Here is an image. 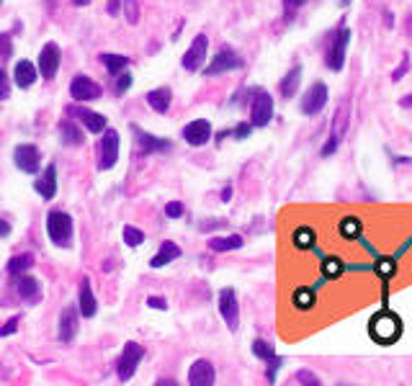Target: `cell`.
I'll return each instance as SVG.
<instances>
[{"mask_svg":"<svg viewBox=\"0 0 412 386\" xmlns=\"http://www.w3.org/2000/svg\"><path fill=\"white\" fill-rule=\"evenodd\" d=\"M369 332L376 343L389 345L399 337V332H402V322H399V317H397L395 311H379L376 317L371 319Z\"/></svg>","mask_w":412,"mask_h":386,"instance_id":"6da1fadb","label":"cell"},{"mask_svg":"<svg viewBox=\"0 0 412 386\" xmlns=\"http://www.w3.org/2000/svg\"><path fill=\"white\" fill-rule=\"evenodd\" d=\"M47 235L57 247H68L73 240V217L65 211H49L47 214Z\"/></svg>","mask_w":412,"mask_h":386,"instance_id":"7a4b0ae2","label":"cell"},{"mask_svg":"<svg viewBox=\"0 0 412 386\" xmlns=\"http://www.w3.org/2000/svg\"><path fill=\"white\" fill-rule=\"evenodd\" d=\"M348 44H351V29L340 26L335 31V36L330 39L328 52H325V65H328V70H333V72H340V70H343Z\"/></svg>","mask_w":412,"mask_h":386,"instance_id":"3957f363","label":"cell"},{"mask_svg":"<svg viewBox=\"0 0 412 386\" xmlns=\"http://www.w3.org/2000/svg\"><path fill=\"white\" fill-rule=\"evenodd\" d=\"M348 129H351V101L345 98V101L340 103V109H337L335 118H333V134L328 137V142L322 147V157H330V155L337 150V144L343 142V137Z\"/></svg>","mask_w":412,"mask_h":386,"instance_id":"277c9868","label":"cell"},{"mask_svg":"<svg viewBox=\"0 0 412 386\" xmlns=\"http://www.w3.org/2000/svg\"><path fill=\"white\" fill-rule=\"evenodd\" d=\"M273 118V98L266 91H252L250 101V124L252 126H268Z\"/></svg>","mask_w":412,"mask_h":386,"instance_id":"5b68a950","label":"cell"},{"mask_svg":"<svg viewBox=\"0 0 412 386\" xmlns=\"http://www.w3.org/2000/svg\"><path fill=\"white\" fill-rule=\"evenodd\" d=\"M142 355H144V348L139 343L132 340V343L124 345V350H121V355H119V366H116L119 378H121V381H129V378L135 376L137 366L142 363Z\"/></svg>","mask_w":412,"mask_h":386,"instance_id":"8992f818","label":"cell"},{"mask_svg":"<svg viewBox=\"0 0 412 386\" xmlns=\"http://www.w3.org/2000/svg\"><path fill=\"white\" fill-rule=\"evenodd\" d=\"M217 304H219V314L224 319V325L235 332V330L240 327V304H237L235 291H232V288H222Z\"/></svg>","mask_w":412,"mask_h":386,"instance_id":"52a82bcc","label":"cell"},{"mask_svg":"<svg viewBox=\"0 0 412 386\" xmlns=\"http://www.w3.org/2000/svg\"><path fill=\"white\" fill-rule=\"evenodd\" d=\"M13 162L18 165L21 173H29V176H34L39 173V162H42V152L36 144H18L16 150H13Z\"/></svg>","mask_w":412,"mask_h":386,"instance_id":"ba28073f","label":"cell"},{"mask_svg":"<svg viewBox=\"0 0 412 386\" xmlns=\"http://www.w3.org/2000/svg\"><path fill=\"white\" fill-rule=\"evenodd\" d=\"M328 106V85L325 83H314L310 88V91L304 93V98H302V114L304 116H317L322 109Z\"/></svg>","mask_w":412,"mask_h":386,"instance_id":"9c48e42d","label":"cell"},{"mask_svg":"<svg viewBox=\"0 0 412 386\" xmlns=\"http://www.w3.org/2000/svg\"><path fill=\"white\" fill-rule=\"evenodd\" d=\"M59 59H62V52H59V47L54 42L44 44L42 54H39V65H36V70H39V75L44 77V80H54L59 72Z\"/></svg>","mask_w":412,"mask_h":386,"instance_id":"30bf717a","label":"cell"},{"mask_svg":"<svg viewBox=\"0 0 412 386\" xmlns=\"http://www.w3.org/2000/svg\"><path fill=\"white\" fill-rule=\"evenodd\" d=\"M206 52H209V39H206V34L194 36V42H191L188 52L183 54V68L188 70V72H196L199 68H204Z\"/></svg>","mask_w":412,"mask_h":386,"instance_id":"8fae6325","label":"cell"},{"mask_svg":"<svg viewBox=\"0 0 412 386\" xmlns=\"http://www.w3.org/2000/svg\"><path fill=\"white\" fill-rule=\"evenodd\" d=\"M119 160V132L116 129H103V142H101V162L98 168L101 170H111L116 165Z\"/></svg>","mask_w":412,"mask_h":386,"instance_id":"7c38bea8","label":"cell"},{"mask_svg":"<svg viewBox=\"0 0 412 386\" xmlns=\"http://www.w3.org/2000/svg\"><path fill=\"white\" fill-rule=\"evenodd\" d=\"M70 95L75 101H93V98H101V85L88 75H75L70 83Z\"/></svg>","mask_w":412,"mask_h":386,"instance_id":"4fadbf2b","label":"cell"},{"mask_svg":"<svg viewBox=\"0 0 412 386\" xmlns=\"http://www.w3.org/2000/svg\"><path fill=\"white\" fill-rule=\"evenodd\" d=\"M68 114L73 118H77L80 124H83V129H88V132H93V134H101L103 129H106V116H101V114H96V111L91 109H80V106H70Z\"/></svg>","mask_w":412,"mask_h":386,"instance_id":"5bb4252c","label":"cell"},{"mask_svg":"<svg viewBox=\"0 0 412 386\" xmlns=\"http://www.w3.org/2000/svg\"><path fill=\"white\" fill-rule=\"evenodd\" d=\"M243 68V57L235 49H222L217 57L211 59V65L206 68V75H222L229 70H240Z\"/></svg>","mask_w":412,"mask_h":386,"instance_id":"9a60e30c","label":"cell"},{"mask_svg":"<svg viewBox=\"0 0 412 386\" xmlns=\"http://www.w3.org/2000/svg\"><path fill=\"white\" fill-rule=\"evenodd\" d=\"M129 129H132V134H135V139H137V150L142 152V155H150V152H165V150H170V142H168V139H160V137L147 134V132H144V129H139L137 124H132Z\"/></svg>","mask_w":412,"mask_h":386,"instance_id":"2e32d148","label":"cell"},{"mask_svg":"<svg viewBox=\"0 0 412 386\" xmlns=\"http://www.w3.org/2000/svg\"><path fill=\"white\" fill-rule=\"evenodd\" d=\"M183 139L191 144V147H204V144L211 139V124L206 118H196L191 124H185Z\"/></svg>","mask_w":412,"mask_h":386,"instance_id":"e0dca14e","label":"cell"},{"mask_svg":"<svg viewBox=\"0 0 412 386\" xmlns=\"http://www.w3.org/2000/svg\"><path fill=\"white\" fill-rule=\"evenodd\" d=\"M16 291H18V296L24 299L26 304H39L42 302V286H39V281H36L34 276H16Z\"/></svg>","mask_w":412,"mask_h":386,"instance_id":"ac0fdd59","label":"cell"},{"mask_svg":"<svg viewBox=\"0 0 412 386\" xmlns=\"http://www.w3.org/2000/svg\"><path fill=\"white\" fill-rule=\"evenodd\" d=\"M214 381H217V373L209 361H196L188 369V384L191 386H211Z\"/></svg>","mask_w":412,"mask_h":386,"instance_id":"d6986e66","label":"cell"},{"mask_svg":"<svg viewBox=\"0 0 412 386\" xmlns=\"http://www.w3.org/2000/svg\"><path fill=\"white\" fill-rule=\"evenodd\" d=\"M36 191L42 196L44 201H52L54 193H57V168L54 165H47L42 170V176L36 178Z\"/></svg>","mask_w":412,"mask_h":386,"instance_id":"ffe728a7","label":"cell"},{"mask_svg":"<svg viewBox=\"0 0 412 386\" xmlns=\"http://www.w3.org/2000/svg\"><path fill=\"white\" fill-rule=\"evenodd\" d=\"M36 77H39V70L34 68V62H29V59L16 62V68H13V80H16L18 88H31V85L36 83Z\"/></svg>","mask_w":412,"mask_h":386,"instance_id":"44dd1931","label":"cell"},{"mask_svg":"<svg viewBox=\"0 0 412 386\" xmlns=\"http://www.w3.org/2000/svg\"><path fill=\"white\" fill-rule=\"evenodd\" d=\"M77 335V314L73 307H68V309L59 314V340L62 343H73Z\"/></svg>","mask_w":412,"mask_h":386,"instance_id":"7402d4cb","label":"cell"},{"mask_svg":"<svg viewBox=\"0 0 412 386\" xmlns=\"http://www.w3.org/2000/svg\"><path fill=\"white\" fill-rule=\"evenodd\" d=\"M299 83H302V65H294L287 75L281 77V85H278L281 98H294L296 91H299Z\"/></svg>","mask_w":412,"mask_h":386,"instance_id":"603a6c76","label":"cell"},{"mask_svg":"<svg viewBox=\"0 0 412 386\" xmlns=\"http://www.w3.org/2000/svg\"><path fill=\"white\" fill-rule=\"evenodd\" d=\"M96 309H98V304H96V294H93L91 288V281L83 278L80 281V314L83 317H96Z\"/></svg>","mask_w":412,"mask_h":386,"instance_id":"cb8c5ba5","label":"cell"},{"mask_svg":"<svg viewBox=\"0 0 412 386\" xmlns=\"http://www.w3.org/2000/svg\"><path fill=\"white\" fill-rule=\"evenodd\" d=\"M181 258V247H178L176 242H162L160 245V250H158V255L150 261V265L152 268H162V265H168V263H173V261H178Z\"/></svg>","mask_w":412,"mask_h":386,"instance_id":"d4e9b609","label":"cell"},{"mask_svg":"<svg viewBox=\"0 0 412 386\" xmlns=\"http://www.w3.org/2000/svg\"><path fill=\"white\" fill-rule=\"evenodd\" d=\"M170 101H173L170 88H155V91L147 93V103H150V109H155L158 114H168Z\"/></svg>","mask_w":412,"mask_h":386,"instance_id":"484cf974","label":"cell"},{"mask_svg":"<svg viewBox=\"0 0 412 386\" xmlns=\"http://www.w3.org/2000/svg\"><path fill=\"white\" fill-rule=\"evenodd\" d=\"M59 137H62V144H68V147H80L85 142V134L83 129L73 121H62L59 124Z\"/></svg>","mask_w":412,"mask_h":386,"instance_id":"4316f807","label":"cell"},{"mask_svg":"<svg viewBox=\"0 0 412 386\" xmlns=\"http://www.w3.org/2000/svg\"><path fill=\"white\" fill-rule=\"evenodd\" d=\"M31 265H34V252H21V255H13V258H10L6 270H8L10 276H21V273H26Z\"/></svg>","mask_w":412,"mask_h":386,"instance_id":"83f0119b","label":"cell"},{"mask_svg":"<svg viewBox=\"0 0 412 386\" xmlns=\"http://www.w3.org/2000/svg\"><path fill=\"white\" fill-rule=\"evenodd\" d=\"M243 247V237L240 235H229V237H211L209 240V250L214 252H229Z\"/></svg>","mask_w":412,"mask_h":386,"instance_id":"f1b7e54d","label":"cell"},{"mask_svg":"<svg viewBox=\"0 0 412 386\" xmlns=\"http://www.w3.org/2000/svg\"><path fill=\"white\" fill-rule=\"evenodd\" d=\"M101 65L109 70L111 75H119L121 70L129 68V57H124V54H101Z\"/></svg>","mask_w":412,"mask_h":386,"instance_id":"f546056e","label":"cell"},{"mask_svg":"<svg viewBox=\"0 0 412 386\" xmlns=\"http://www.w3.org/2000/svg\"><path fill=\"white\" fill-rule=\"evenodd\" d=\"M291 304H294V309L299 311H307L314 307V291L312 288H296L294 294H291Z\"/></svg>","mask_w":412,"mask_h":386,"instance_id":"4dcf8cb0","label":"cell"},{"mask_svg":"<svg viewBox=\"0 0 412 386\" xmlns=\"http://www.w3.org/2000/svg\"><path fill=\"white\" fill-rule=\"evenodd\" d=\"M291 242H294L296 250H307V247H312V245H314V229L299 227L294 235H291Z\"/></svg>","mask_w":412,"mask_h":386,"instance_id":"1f68e13d","label":"cell"},{"mask_svg":"<svg viewBox=\"0 0 412 386\" xmlns=\"http://www.w3.org/2000/svg\"><path fill=\"white\" fill-rule=\"evenodd\" d=\"M340 235H343L345 240H358V237H361V222L353 217H345L343 222H340Z\"/></svg>","mask_w":412,"mask_h":386,"instance_id":"d6a6232c","label":"cell"},{"mask_svg":"<svg viewBox=\"0 0 412 386\" xmlns=\"http://www.w3.org/2000/svg\"><path fill=\"white\" fill-rule=\"evenodd\" d=\"M121 237H124L126 247H139V245L144 242V232L139 227H132V224H126Z\"/></svg>","mask_w":412,"mask_h":386,"instance_id":"836d02e7","label":"cell"},{"mask_svg":"<svg viewBox=\"0 0 412 386\" xmlns=\"http://www.w3.org/2000/svg\"><path fill=\"white\" fill-rule=\"evenodd\" d=\"M252 355L261 358V361H268V358H273L276 353H273L270 343H266V340H255V343H252Z\"/></svg>","mask_w":412,"mask_h":386,"instance_id":"e575fe53","label":"cell"},{"mask_svg":"<svg viewBox=\"0 0 412 386\" xmlns=\"http://www.w3.org/2000/svg\"><path fill=\"white\" fill-rule=\"evenodd\" d=\"M121 8H124L126 21H129L132 26L139 21V3H137V0H124V6H121Z\"/></svg>","mask_w":412,"mask_h":386,"instance_id":"d590c367","label":"cell"},{"mask_svg":"<svg viewBox=\"0 0 412 386\" xmlns=\"http://www.w3.org/2000/svg\"><path fill=\"white\" fill-rule=\"evenodd\" d=\"M294 381H296V384H312V386H320V378L314 376L312 371H296V373H294Z\"/></svg>","mask_w":412,"mask_h":386,"instance_id":"8d00e7d4","label":"cell"},{"mask_svg":"<svg viewBox=\"0 0 412 386\" xmlns=\"http://www.w3.org/2000/svg\"><path fill=\"white\" fill-rule=\"evenodd\" d=\"M129 85H132V75H129L126 70H121V72H119V80H116V88H114L116 95H124V93L129 91Z\"/></svg>","mask_w":412,"mask_h":386,"instance_id":"74e56055","label":"cell"},{"mask_svg":"<svg viewBox=\"0 0 412 386\" xmlns=\"http://www.w3.org/2000/svg\"><path fill=\"white\" fill-rule=\"evenodd\" d=\"M10 52H13V42H10L8 34H0V62H6L10 57Z\"/></svg>","mask_w":412,"mask_h":386,"instance_id":"f35d334b","label":"cell"},{"mask_svg":"<svg viewBox=\"0 0 412 386\" xmlns=\"http://www.w3.org/2000/svg\"><path fill=\"white\" fill-rule=\"evenodd\" d=\"M185 214V209H183V203L181 201H170L168 206H165V217L168 219H181Z\"/></svg>","mask_w":412,"mask_h":386,"instance_id":"ab89813d","label":"cell"},{"mask_svg":"<svg viewBox=\"0 0 412 386\" xmlns=\"http://www.w3.org/2000/svg\"><path fill=\"white\" fill-rule=\"evenodd\" d=\"M325 273L333 278H337L340 273H343V265H340V261H335V258H330V261H325Z\"/></svg>","mask_w":412,"mask_h":386,"instance_id":"60d3db41","label":"cell"},{"mask_svg":"<svg viewBox=\"0 0 412 386\" xmlns=\"http://www.w3.org/2000/svg\"><path fill=\"white\" fill-rule=\"evenodd\" d=\"M10 95V80L6 75V70H0V101H6Z\"/></svg>","mask_w":412,"mask_h":386,"instance_id":"b9f144b4","label":"cell"},{"mask_svg":"<svg viewBox=\"0 0 412 386\" xmlns=\"http://www.w3.org/2000/svg\"><path fill=\"white\" fill-rule=\"evenodd\" d=\"M407 70H410V57H407V54H404L402 57V62H399V68L395 70V72H392V80H402L404 75H407Z\"/></svg>","mask_w":412,"mask_h":386,"instance_id":"7bdbcfd3","label":"cell"},{"mask_svg":"<svg viewBox=\"0 0 412 386\" xmlns=\"http://www.w3.org/2000/svg\"><path fill=\"white\" fill-rule=\"evenodd\" d=\"M302 3H304V0H284V10H287V18H289V21L294 18L296 10L302 8Z\"/></svg>","mask_w":412,"mask_h":386,"instance_id":"ee69618b","label":"cell"},{"mask_svg":"<svg viewBox=\"0 0 412 386\" xmlns=\"http://www.w3.org/2000/svg\"><path fill=\"white\" fill-rule=\"evenodd\" d=\"M278 366H281V358H278V355H273V358H268V371H266V376H268L270 384L276 381V371H278Z\"/></svg>","mask_w":412,"mask_h":386,"instance_id":"f6af8a7d","label":"cell"},{"mask_svg":"<svg viewBox=\"0 0 412 386\" xmlns=\"http://www.w3.org/2000/svg\"><path fill=\"white\" fill-rule=\"evenodd\" d=\"M18 330V319L13 317V319H8V322H6V325H3V327H0V337H8V335H13V332H16Z\"/></svg>","mask_w":412,"mask_h":386,"instance_id":"bcb514c9","label":"cell"},{"mask_svg":"<svg viewBox=\"0 0 412 386\" xmlns=\"http://www.w3.org/2000/svg\"><path fill=\"white\" fill-rule=\"evenodd\" d=\"M147 307H152V309H168V302H165L162 296H150V299H147Z\"/></svg>","mask_w":412,"mask_h":386,"instance_id":"7dc6e473","label":"cell"},{"mask_svg":"<svg viewBox=\"0 0 412 386\" xmlns=\"http://www.w3.org/2000/svg\"><path fill=\"white\" fill-rule=\"evenodd\" d=\"M250 126H252V124H240V126H237V129H235V137H237V139H245V137L250 134Z\"/></svg>","mask_w":412,"mask_h":386,"instance_id":"c3c4849f","label":"cell"},{"mask_svg":"<svg viewBox=\"0 0 412 386\" xmlns=\"http://www.w3.org/2000/svg\"><path fill=\"white\" fill-rule=\"evenodd\" d=\"M109 16H116L119 10H121V3H119V0H109Z\"/></svg>","mask_w":412,"mask_h":386,"instance_id":"681fc988","label":"cell"},{"mask_svg":"<svg viewBox=\"0 0 412 386\" xmlns=\"http://www.w3.org/2000/svg\"><path fill=\"white\" fill-rule=\"evenodd\" d=\"M8 232H10V224H8V222H3V219H0V237H8Z\"/></svg>","mask_w":412,"mask_h":386,"instance_id":"f907efd6","label":"cell"},{"mask_svg":"<svg viewBox=\"0 0 412 386\" xmlns=\"http://www.w3.org/2000/svg\"><path fill=\"white\" fill-rule=\"evenodd\" d=\"M229 199H232V185H227V188H224V191H222V201L227 203Z\"/></svg>","mask_w":412,"mask_h":386,"instance_id":"816d5d0a","label":"cell"},{"mask_svg":"<svg viewBox=\"0 0 412 386\" xmlns=\"http://www.w3.org/2000/svg\"><path fill=\"white\" fill-rule=\"evenodd\" d=\"M399 106H402V109H410V106H412V93H410V95H404L402 101H399Z\"/></svg>","mask_w":412,"mask_h":386,"instance_id":"f5cc1de1","label":"cell"},{"mask_svg":"<svg viewBox=\"0 0 412 386\" xmlns=\"http://www.w3.org/2000/svg\"><path fill=\"white\" fill-rule=\"evenodd\" d=\"M155 384H158V386H173L176 381H173V378H158Z\"/></svg>","mask_w":412,"mask_h":386,"instance_id":"db71d44e","label":"cell"},{"mask_svg":"<svg viewBox=\"0 0 412 386\" xmlns=\"http://www.w3.org/2000/svg\"><path fill=\"white\" fill-rule=\"evenodd\" d=\"M73 3H75V6H80V8H83V6H91V0H73Z\"/></svg>","mask_w":412,"mask_h":386,"instance_id":"11a10c76","label":"cell"},{"mask_svg":"<svg viewBox=\"0 0 412 386\" xmlns=\"http://www.w3.org/2000/svg\"><path fill=\"white\" fill-rule=\"evenodd\" d=\"M0 6H3V0H0Z\"/></svg>","mask_w":412,"mask_h":386,"instance_id":"9f6ffc18","label":"cell"}]
</instances>
